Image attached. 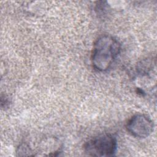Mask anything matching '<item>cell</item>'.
Segmentation results:
<instances>
[{
	"label": "cell",
	"instance_id": "cell-3",
	"mask_svg": "<svg viewBox=\"0 0 157 157\" xmlns=\"http://www.w3.org/2000/svg\"><path fill=\"white\" fill-rule=\"evenodd\" d=\"M126 128L133 137L144 139L148 137L152 133L154 123L148 115L138 113L133 115L128 120Z\"/></svg>",
	"mask_w": 157,
	"mask_h": 157
},
{
	"label": "cell",
	"instance_id": "cell-2",
	"mask_svg": "<svg viewBox=\"0 0 157 157\" xmlns=\"http://www.w3.org/2000/svg\"><path fill=\"white\" fill-rule=\"evenodd\" d=\"M83 149L88 156H112L117 149V139L112 134H101L86 141Z\"/></svg>",
	"mask_w": 157,
	"mask_h": 157
},
{
	"label": "cell",
	"instance_id": "cell-1",
	"mask_svg": "<svg viewBox=\"0 0 157 157\" xmlns=\"http://www.w3.org/2000/svg\"><path fill=\"white\" fill-rule=\"evenodd\" d=\"M121 50L118 40L110 35H102L95 41L91 52L93 67L99 71H107L116 60Z\"/></svg>",
	"mask_w": 157,
	"mask_h": 157
}]
</instances>
